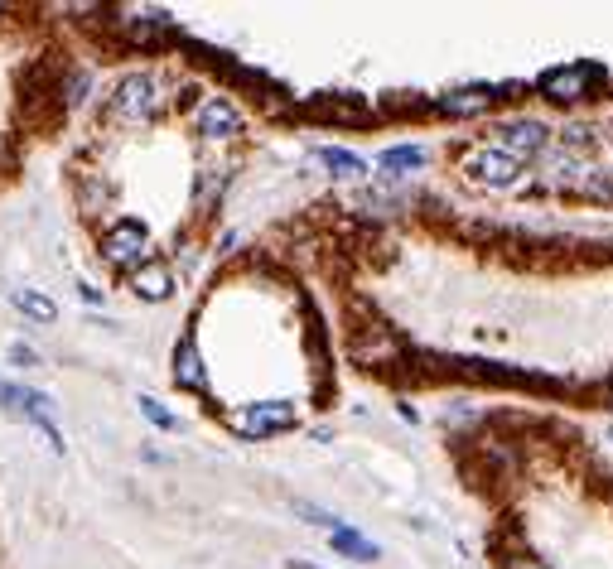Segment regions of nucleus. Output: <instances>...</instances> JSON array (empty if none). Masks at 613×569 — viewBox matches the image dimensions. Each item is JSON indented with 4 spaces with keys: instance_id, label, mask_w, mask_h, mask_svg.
<instances>
[{
    "instance_id": "nucleus-12",
    "label": "nucleus",
    "mask_w": 613,
    "mask_h": 569,
    "mask_svg": "<svg viewBox=\"0 0 613 569\" xmlns=\"http://www.w3.org/2000/svg\"><path fill=\"white\" fill-rule=\"evenodd\" d=\"M493 102H498L493 87H454V92H445L435 107L449 111V116H483V111H493Z\"/></svg>"
},
{
    "instance_id": "nucleus-19",
    "label": "nucleus",
    "mask_w": 613,
    "mask_h": 569,
    "mask_svg": "<svg viewBox=\"0 0 613 569\" xmlns=\"http://www.w3.org/2000/svg\"><path fill=\"white\" fill-rule=\"evenodd\" d=\"M10 357H15L20 367H39V353H34V348H25V343H15V348H10Z\"/></svg>"
},
{
    "instance_id": "nucleus-4",
    "label": "nucleus",
    "mask_w": 613,
    "mask_h": 569,
    "mask_svg": "<svg viewBox=\"0 0 613 569\" xmlns=\"http://www.w3.org/2000/svg\"><path fill=\"white\" fill-rule=\"evenodd\" d=\"M160 102H165L160 97V82L150 78V73H126L112 92V116H121V121H150L160 111Z\"/></svg>"
},
{
    "instance_id": "nucleus-22",
    "label": "nucleus",
    "mask_w": 613,
    "mask_h": 569,
    "mask_svg": "<svg viewBox=\"0 0 613 569\" xmlns=\"http://www.w3.org/2000/svg\"><path fill=\"white\" fill-rule=\"evenodd\" d=\"M609 401H613V381H609Z\"/></svg>"
},
{
    "instance_id": "nucleus-3",
    "label": "nucleus",
    "mask_w": 613,
    "mask_h": 569,
    "mask_svg": "<svg viewBox=\"0 0 613 569\" xmlns=\"http://www.w3.org/2000/svg\"><path fill=\"white\" fill-rule=\"evenodd\" d=\"M0 410H10V415H20V420H29V425H39L44 430V439H49V449H58L63 454V434L54 430V420H49V396L44 391H29V386H15V381L0 377Z\"/></svg>"
},
{
    "instance_id": "nucleus-17",
    "label": "nucleus",
    "mask_w": 613,
    "mask_h": 569,
    "mask_svg": "<svg viewBox=\"0 0 613 569\" xmlns=\"http://www.w3.org/2000/svg\"><path fill=\"white\" fill-rule=\"evenodd\" d=\"M140 415H145L150 425H160V430H179V415H174V410H165L155 396H140Z\"/></svg>"
},
{
    "instance_id": "nucleus-10",
    "label": "nucleus",
    "mask_w": 613,
    "mask_h": 569,
    "mask_svg": "<svg viewBox=\"0 0 613 569\" xmlns=\"http://www.w3.org/2000/svg\"><path fill=\"white\" fill-rule=\"evenodd\" d=\"M314 116H329V121H367L372 107H367L358 92H319L314 102H309Z\"/></svg>"
},
{
    "instance_id": "nucleus-2",
    "label": "nucleus",
    "mask_w": 613,
    "mask_h": 569,
    "mask_svg": "<svg viewBox=\"0 0 613 569\" xmlns=\"http://www.w3.org/2000/svg\"><path fill=\"white\" fill-rule=\"evenodd\" d=\"M227 425L242 434V439H271V434H285L300 425V410L290 401H251V406L232 410Z\"/></svg>"
},
{
    "instance_id": "nucleus-21",
    "label": "nucleus",
    "mask_w": 613,
    "mask_h": 569,
    "mask_svg": "<svg viewBox=\"0 0 613 569\" xmlns=\"http://www.w3.org/2000/svg\"><path fill=\"white\" fill-rule=\"evenodd\" d=\"M290 569H319V565H305V560H300V565H290Z\"/></svg>"
},
{
    "instance_id": "nucleus-1",
    "label": "nucleus",
    "mask_w": 613,
    "mask_h": 569,
    "mask_svg": "<svg viewBox=\"0 0 613 569\" xmlns=\"http://www.w3.org/2000/svg\"><path fill=\"white\" fill-rule=\"evenodd\" d=\"M609 82V73L599 68V63H560V68H551V73H541L536 78V92L546 97V102H556V107H570V102H585V97H594L599 87Z\"/></svg>"
},
{
    "instance_id": "nucleus-14",
    "label": "nucleus",
    "mask_w": 613,
    "mask_h": 569,
    "mask_svg": "<svg viewBox=\"0 0 613 569\" xmlns=\"http://www.w3.org/2000/svg\"><path fill=\"white\" fill-rule=\"evenodd\" d=\"M329 541H334L338 555H348V560H358V565H367V560H377V545L363 541V536H358V531H348V526H338V531L329 536Z\"/></svg>"
},
{
    "instance_id": "nucleus-9",
    "label": "nucleus",
    "mask_w": 613,
    "mask_h": 569,
    "mask_svg": "<svg viewBox=\"0 0 613 569\" xmlns=\"http://www.w3.org/2000/svg\"><path fill=\"white\" fill-rule=\"evenodd\" d=\"M174 386H184V391H203V386H208V372H203L194 333H184V338L174 343Z\"/></svg>"
},
{
    "instance_id": "nucleus-16",
    "label": "nucleus",
    "mask_w": 613,
    "mask_h": 569,
    "mask_svg": "<svg viewBox=\"0 0 613 569\" xmlns=\"http://www.w3.org/2000/svg\"><path fill=\"white\" fill-rule=\"evenodd\" d=\"M319 160L329 164V169H334L338 179H358V174L367 169V164L358 160L353 150H343V145H324V150H319Z\"/></svg>"
},
{
    "instance_id": "nucleus-20",
    "label": "nucleus",
    "mask_w": 613,
    "mask_h": 569,
    "mask_svg": "<svg viewBox=\"0 0 613 569\" xmlns=\"http://www.w3.org/2000/svg\"><path fill=\"white\" fill-rule=\"evenodd\" d=\"M507 569H546V565H541V560H531V555H512Z\"/></svg>"
},
{
    "instance_id": "nucleus-6",
    "label": "nucleus",
    "mask_w": 613,
    "mask_h": 569,
    "mask_svg": "<svg viewBox=\"0 0 613 569\" xmlns=\"http://www.w3.org/2000/svg\"><path fill=\"white\" fill-rule=\"evenodd\" d=\"M145 246H150V232H145V222L136 217H126V222H116L112 232L102 237V256L121 266V271H136L140 261H145Z\"/></svg>"
},
{
    "instance_id": "nucleus-13",
    "label": "nucleus",
    "mask_w": 613,
    "mask_h": 569,
    "mask_svg": "<svg viewBox=\"0 0 613 569\" xmlns=\"http://www.w3.org/2000/svg\"><path fill=\"white\" fill-rule=\"evenodd\" d=\"M15 309L25 314V319H34V324H54L58 319V304L49 295H39V290H15Z\"/></svg>"
},
{
    "instance_id": "nucleus-7",
    "label": "nucleus",
    "mask_w": 613,
    "mask_h": 569,
    "mask_svg": "<svg viewBox=\"0 0 613 569\" xmlns=\"http://www.w3.org/2000/svg\"><path fill=\"white\" fill-rule=\"evenodd\" d=\"M194 131L203 140H232L242 131V111L232 107L227 97H208V102H198V111H194Z\"/></svg>"
},
{
    "instance_id": "nucleus-11",
    "label": "nucleus",
    "mask_w": 613,
    "mask_h": 569,
    "mask_svg": "<svg viewBox=\"0 0 613 569\" xmlns=\"http://www.w3.org/2000/svg\"><path fill=\"white\" fill-rule=\"evenodd\" d=\"M131 290L140 299H150V304H160V299L174 295V275H169L165 261H140L136 271H131Z\"/></svg>"
},
{
    "instance_id": "nucleus-8",
    "label": "nucleus",
    "mask_w": 613,
    "mask_h": 569,
    "mask_svg": "<svg viewBox=\"0 0 613 569\" xmlns=\"http://www.w3.org/2000/svg\"><path fill=\"white\" fill-rule=\"evenodd\" d=\"M546 145H551V131H546L541 121H507V126H502V140H498V150L512 155L517 164L531 160V155H541Z\"/></svg>"
},
{
    "instance_id": "nucleus-5",
    "label": "nucleus",
    "mask_w": 613,
    "mask_h": 569,
    "mask_svg": "<svg viewBox=\"0 0 613 569\" xmlns=\"http://www.w3.org/2000/svg\"><path fill=\"white\" fill-rule=\"evenodd\" d=\"M459 169H464L474 184H483V189H512V184L522 179V164L512 160V155H502L498 145H474V150L459 160Z\"/></svg>"
},
{
    "instance_id": "nucleus-15",
    "label": "nucleus",
    "mask_w": 613,
    "mask_h": 569,
    "mask_svg": "<svg viewBox=\"0 0 613 569\" xmlns=\"http://www.w3.org/2000/svg\"><path fill=\"white\" fill-rule=\"evenodd\" d=\"M420 160H425L420 145H391L387 155L377 160V169H382V174H411V169H420Z\"/></svg>"
},
{
    "instance_id": "nucleus-18",
    "label": "nucleus",
    "mask_w": 613,
    "mask_h": 569,
    "mask_svg": "<svg viewBox=\"0 0 613 569\" xmlns=\"http://www.w3.org/2000/svg\"><path fill=\"white\" fill-rule=\"evenodd\" d=\"M295 512L305 516L309 526H324V531H329V536H334L338 526H343V521H338V516H329V512H324V507H314V502H295Z\"/></svg>"
}]
</instances>
